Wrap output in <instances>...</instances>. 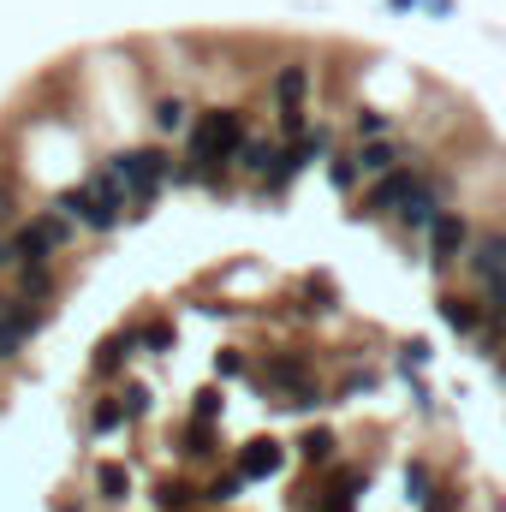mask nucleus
Wrapping results in <instances>:
<instances>
[{"instance_id":"obj_1","label":"nucleus","mask_w":506,"mask_h":512,"mask_svg":"<svg viewBox=\"0 0 506 512\" xmlns=\"http://www.w3.org/2000/svg\"><path fill=\"white\" fill-rule=\"evenodd\" d=\"M54 209H60L66 221H84V227H96V233H114V227H120V209H126V191H120L108 173H96V179L60 191Z\"/></svg>"},{"instance_id":"obj_2","label":"nucleus","mask_w":506,"mask_h":512,"mask_svg":"<svg viewBox=\"0 0 506 512\" xmlns=\"http://www.w3.org/2000/svg\"><path fill=\"white\" fill-rule=\"evenodd\" d=\"M173 173V161H167V149H126V155H114L108 161V179L120 185V191H131L137 203H149L155 197V185Z\"/></svg>"},{"instance_id":"obj_3","label":"nucleus","mask_w":506,"mask_h":512,"mask_svg":"<svg viewBox=\"0 0 506 512\" xmlns=\"http://www.w3.org/2000/svg\"><path fill=\"white\" fill-rule=\"evenodd\" d=\"M66 239H72V221H66L60 209H42V215H30V221L12 233V256H18V262H48Z\"/></svg>"},{"instance_id":"obj_4","label":"nucleus","mask_w":506,"mask_h":512,"mask_svg":"<svg viewBox=\"0 0 506 512\" xmlns=\"http://www.w3.org/2000/svg\"><path fill=\"white\" fill-rule=\"evenodd\" d=\"M417 167H393V173H381L376 185H370V197H364V215H399L405 209V197L417 191Z\"/></svg>"},{"instance_id":"obj_5","label":"nucleus","mask_w":506,"mask_h":512,"mask_svg":"<svg viewBox=\"0 0 506 512\" xmlns=\"http://www.w3.org/2000/svg\"><path fill=\"white\" fill-rule=\"evenodd\" d=\"M441 203H447V185H441V179H417V191L405 197V209H399V221H405L411 233H429V227H435V221L447 215Z\"/></svg>"},{"instance_id":"obj_6","label":"nucleus","mask_w":506,"mask_h":512,"mask_svg":"<svg viewBox=\"0 0 506 512\" xmlns=\"http://www.w3.org/2000/svg\"><path fill=\"white\" fill-rule=\"evenodd\" d=\"M429 251H435V262H453L459 251H471V227H465V215H441L435 227H429Z\"/></svg>"},{"instance_id":"obj_7","label":"nucleus","mask_w":506,"mask_h":512,"mask_svg":"<svg viewBox=\"0 0 506 512\" xmlns=\"http://www.w3.org/2000/svg\"><path fill=\"white\" fill-rule=\"evenodd\" d=\"M471 268L483 274V280H495L506 268V233H483V239H471Z\"/></svg>"},{"instance_id":"obj_8","label":"nucleus","mask_w":506,"mask_h":512,"mask_svg":"<svg viewBox=\"0 0 506 512\" xmlns=\"http://www.w3.org/2000/svg\"><path fill=\"white\" fill-rule=\"evenodd\" d=\"M18 298H24V304L54 298V268H48V262H18Z\"/></svg>"},{"instance_id":"obj_9","label":"nucleus","mask_w":506,"mask_h":512,"mask_svg":"<svg viewBox=\"0 0 506 512\" xmlns=\"http://www.w3.org/2000/svg\"><path fill=\"white\" fill-rule=\"evenodd\" d=\"M274 96H280V114H286V108H304L310 72H304V66H280V72H274Z\"/></svg>"},{"instance_id":"obj_10","label":"nucleus","mask_w":506,"mask_h":512,"mask_svg":"<svg viewBox=\"0 0 506 512\" xmlns=\"http://www.w3.org/2000/svg\"><path fill=\"white\" fill-rule=\"evenodd\" d=\"M358 167L381 179V173H393V167H399V149H393L387 137H376V143H364V149H358Z\"/></svg>"},{"instance_id":"obj_11","label":"nucleus","mask_w":506,"mask_h":512,"mask_svg":"<svg viewBox=\"0 0 506 512\" xmlns=\"http://www.w3.org/2000/svg\"><path fill=\"white\" fill-rule=\"evenodd\" d=\"M274 155H280V149H274L268 137H245V149H239V167H245V173H268V167H274Z\"/></svg>"},{"instance_id":"obj_12","label":"nucleus","mask_w":506,"mask_h":512,"mask_svg":"<svg viewBox=\"0 0 506 512\" xmlns=\"http://www.w3.org/2000/svg\"><path fill=\"white\" fill-rule=\"evenodd\" d=\"M274 465H280L274 441H256V447H245V459H239V477H262V471H274Z\"/></svg>"},{"instance_id":"obj_13","label":"nucleus","mask_w":506,"mask_h":512,"mask_svg":"<svg viewBox=\"0 0 506 512\" xmlns=\"http://www.w3.org/2000/svg\"><path fill=\"white\" fill-rule=\"evenodd\" d=\"M441 316H447V328H459V334H477V304H465V298H441Z\"/></svg>"},{"instance_id":"obj_14","label":"nucleus","mask_w":506,"mask_h":512,"mask_svg":"<svg viewBox=\"0 0 506 512\" xmlns=\"http://www.w3.org/2000/svg\"><path fill=\"white\" fill-rule=\"evenodd\" d=\"M155 126L161 131H185L191 126V108H185L179 96H167V102H155Z\"/></svg>"},{"instance_id":"obj_15","label":"nucleus","mask_w":506,"mask_h":512,"mask_svg":"<svg viewBox=\"0 0 506 512\" xmlns=\"http://www.w3.org/2000/svg\"><path fill=\"white\" fill-rule=\"evenodd\" d=\"M268 382H280V387H298V393H310V387H304V364H298V358H280V364H268Z\"/></svg>"},{"instance_id":"obj_16","label":"nucleus","mask_w":506,"mask_h":512,"mask_svg":"<svg viewBox=\"0 0 506 512\" xmlns=\"http://www.w3.org/2000/svg\"><path fill=\"white\" fill-rule=\"evenodd\" d=\"M358 173H364V167H358V155H334V167H328L334 191H352V185H358Z\"/></svg>"},{"instance_id":"obj_17","label":"nucleus","mask_w":506,"mask_h":512,"mask_svg":"<svg viewBox=\"0 0 506 512\" xmlns=\"http://www.w3.org/2000/svg\"><path fill=\"white\" fill-rule=\"evenodd\" d=\"M96 483H102V495H108V501H126V465H102V477H96Z\"/></svg>"},{"instance_id":"obj_18","label":"nucleus","mask_w":506,"mask_h":512,"mask_svg":"<svg viewBox=\"0 0 506 512\" xmlns=\"http://www.w3.org/2000/svg\"><path fill=\"white\" fill-rule=\"evenodd\" d=\"M131 358V334L126 340H120V334H114V340H108V346H102V358H96V364H102V370H120V364H126Z\"/></svg>"},{"instance_id":"obj_19","label":"nucleus","mask_w":506,"mask_h":512,"mask_svg":"<svg viewBox=\"0 0 506 512\" xmlns=\"http://www.w3.org/2000/svg\"><path fill=\"white\" fill-rule=\"evenodd\" d=\"M399 364H405V370H423V364H429V340H405V346H399Z\"/></svg>"},{"instance_id":"obj_20","label":"nucleus","mask_w":506,"mask_h":512,"mask_svg":"<svg viewBox=\"0 0 506 512\" xmlns=\"http://www.w3.org/2000/svg\"><path fill=\"white\" fill-rule=\"evenodd\" d=\"M120 417H126V405H114V399H102V405H96V411H90V423H96V429H102V435H108V429H114V423H120Z\"/></svg>"},{"instance_id":"obj_21","label":"nucleus","mask_w":506,"mask_h":512,"mask_svg":"<svg viewBox=\"0 0 506 512\" xmlns=\"http://www.w3.org/2000/svg\"><path fill=\"white\" fill-rule=\"evenodd\" d=\"M405 495H411V501H429V495H435V489H429V471H423V465H411V471H405Z\"/></svg>"},{"instance_id":"obj_22","label":"nucleus","mask_w":506,"mask_h":512,"mask_svg":"<svg viewBox=\"0 0 506 512\" xmlns=\"http://www.w3.org/2000/svg\"><path fill=\"white\" fill-rule=\"evenodd\" d=\"M381 131H387V114H381V108H364V114H358V137H370V143H376Z\"/></svg>"},{"instance_id":"obj_23","label":"nucleus","mask_w":506,"mask_h":512,"mask_svg":"<svg viewBox=\"0 0 506 512\" xmlns=\"http://www.w3.org/2000/svg\"><path fill=\"white\" fill-rule=\"evenodd\" d=\"M328 453H334V435H328V429L304 435V459H328Z\"/></svg>"},{"instance_id":"obj_24","label":"nucleus","mask_w":506,"mask_h":512,"mask_svg":"<svg viewBox=\"0 0 506 512\" xmlns=\"http://www.w3.org/2000/svg\"><path fill=\"white\" fill-rule=\"evenodd\" d=\"M239 483H245V477H239V471H233V477H221V483H215V489H209V501H215V507H227V501H233V495H239Z\"/></svg>"},{"instance_id":"obj_25","label":"nucleus","mask_w":506,"mask_h":512,"mask_svg":"<svg viewBox=\"0 0 506 512\" xmlns=\"http://www.w3.org/2000/svg\"><path fill=\"white\" fill-rule=\"evenodd\" d=\"M483 298H489V310H501L506 304V268L495 274V280H483Z\"/></svg>"},{"instance_id":"obj_26","label":"nucleus","mask_w":506,"mask_h":512,"mask_svg":"<svg viewBox=\"0 0 506 512\" xmlns=\"http://www.w3.org/2000/svg\"><path fill=\"white\" fill-rule=\"evenodd\" d=\"M304 298H316V310H328V298H334V286H328V280H310V286H304Z\"/></svg>"},{"instance_id":"obj_27","label":"nucleus","mask_w":506,"mask_h":512,"mask_svg":"<svg viewBox=\"0 0 506 512\" xmlns=\"http://www.w3.org/2000/svg\"><path fill=\"white\" fill-rule=\"evenodd\" d=\"M191 501V489H161V512H179Z\"/></svg>"},{"instance_id":"obj_28","label":"nucleus","mask_w":506,"mask_h":512,"mask_svg":"<svg viewBox=\"0 0 506 512\" xmlns=\"http://www.w3.org/2000/svg\"><path fill=\"white\" fill-rule=\"evenodd\" d=\"M423 512H453V489H435V495H429V507Z\"/></svg>"},{"instance_id":"obj_29","label":"nucleus","mask_w":506,"mask_h":512,"mask_svg":"<svg viewBox=\"0 0 506 512\" xmlns=\"http://www.w3.org/2000/svg\"><path fill=\"white\" fill-rule=\"evenodd\" d=\"M12 203H18L12 197V179H0V221H12Z\"/></svg>"},{"instance_id":"obj_30","label":"nucleus","mask_w":506,"mask_h":512,"mask_svg":"<svg viewBox=\"0 0 506 512\" xmlns=\"http://www.w3.org/2000/svg\"><path fill=\"white\" fill-rule=\"evenodd\" d=\"M322 512H352V495H334V501H328Z\"/></svg>"},{"instance_id":"obj_31","label":"nucleus","mask_w":506,"mask_h":512,"mask_svg":"<svg viewBox=\"0 0 506 512\" xmlns=\"http://www.w3.org/2000/svg\"><path fill=\"white\" fill-rule=\"evenodd\" d=\"M6 262H18V256H12V239L0 233V268H6Z\"/></svg>"},{"instance_id":"obj_32","label":"nucleus","mask_w":506,"mask_h":512,"mask_svg":"<svg viewBox=\"0 0 506 512\" xmlns=\"http://www.w3.org/2000/svg\"><path fill=\"white\" fill-rule=\"evenodd\" d=\"M66 512H72V507H66Z\"/></svg>"}]
</instances>
